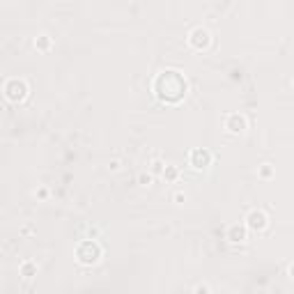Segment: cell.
Returning a JSON list of instances; mask_svg holds the SVG:
<instances>
[{"label":"cell","mask_w":294,"mask_h":294,"mask_svg":"<svg viewBox=\"0 0 294 294\" xmlns=\"http://www.w3.org/2000/svg\"><path fill=\"white\" fill-rule=\"evenodd\" d=\"M51 37L48 35H39V37H35V48L37 51H42V53H46V51H51Z\"/></svg>","instance_id":"obj_9"},{"label":"cell","mask_w":294,"mask_h":294,"mask_svg":"<svg viewBox=\"0 0 294 294\" xmlns=\"http://www.w3.org/2000/svg\"><path fill=\"white\" fill-rule=\"evenodd\" d=\"M46 193H48L46 189H39V191H37V195H39V198H46Z\"/></svg>","instance_id":"obj_16"},{"label":"cell","mask_w":294,"mask_h":294,"mask_svg":"<svg viewBox=\"0 0 294 294\" xmlns=\"http://www.w3.org/2000/svg\"><path fill=\"white\" fill-rule=\"evenodd\" d=\"M189 163L193 166L195 170H207L209 166L214 163V154L207 150V147H195L189 154Z\"/></svg>","instance_id":"obj_5"},{"label":"cell","mask_w":294,"mask_h":294,"mask_svg":"<svg viewBox=\"0 0 294 294\" xmlns=\"http://www.w3.org/2000/svg\"><path fill=\"white\" fill-rule=\"evenodd\" d=\"M152 92L163 104H179L189 92V83L177 69H163L152 81Z\"/></svg>","instance_id":"obj_1"},{"label":"cell","mask_w":294,"mask_h":294,"mask_svg":"<svg viewBox=\"0 0 294 294\" xmlns=\"http://www.w3.org/2000/svg\"><path fill=\"white\" fill-rule=\"evenodd\" d=\"M101 255H104V251H101V244L97 239H83L76 246V260L81 264H85V267L97 264L101 260Z\"/></svg>","instance_id":"obj_2"},{"label":"cell","mask_w":294,"mask_h":294,"mask_svg":"<svg viewBox=\"0 0 294 294\" xmlns=\"http://www.w3.org/2000/svg\"><path fill=\"white\" fill-rule=\"evenodd\" d=\"M269 225V216L262 212V209H251L246 216V228L253 230V232H262V230H267Z\"/></svg>","instance_id":"obj_7"},{"label":"cell","mask_w":294,"mask_h":294,"mask_svg":"<svg viewBox=\"0 0 294 294\" xmlns=\"http://www.w3.org/2000/svg\"><path fill=\"white\" fill-rule=\"evenodd\" d=\"M3 92L5 97H7L12 104H19V101H23L28 97V83L23 81V78H7L3 85Z\"/></svg>","instance_id":"obj_3"},{"label":"cell","mask_w":294,"mask_h":294,"mask_svg":"<svg viewBox=\"0 0 294 294\" xmlns=\"http://www.w3.org/2000/svg\"><path fill=\"white\" fill-rule=\"evenodd\" d=\"M173 200H175V203H177V205H182L184 200H186V195L182 193V191H175V193H173Z\"/></svg>","instance_id":"obj_14"},{"label":"cell","mask_w":294,"mask_h":294,"mask_svg":"<svg viewBox=\"0 0 294 294\" xmlns=\"http://www.w3.org/2000/svg\"><path fill=\"white\" fill-rule=\"evenodd\" d=\"M246 234H248V228H246V225L232 223V225L228 228V232H225V239H228L230 244H242V242H246Z\"/></svg>","instance_id":"obj_8"},{"label":"cell","mask_w":294,"mask_h":294,"mask_svg":"<svg viewBox=\"0 0 294 294\" xmlns=\"http://www.w3.org/2000/svg\"><path fill=\"white\" fill-rule=\"evenodd\" d=\"M177 177H179V170L175 168V166H166V170H163V179H166V182H175Z\"/></svg>","instance_id":"obj_11"},{"label":"cell","mask_w":294,"mask_h":294,"mask_svg":"<svg viewBox=\"0 0 294 294\" xmlns=\"http://www.w3.org/2000/svg\"><path fill=\"white\" fill-rule=\"evenodd\" d=\"M223 126L230 131V134L239 136V134H244V131L248 129V120H246V115H242V113H228Z\"/></svg>","instance_id":"obj_6"},{"label":"cell","mask_w":294,"mask_h":294,"mask_svg":"<svg viewBox=\"0 0 294 294\" xmlns=\"http://www.w3.org/2000/svg\"><path fill=\"white\" fill-rule=\"evenodd\" d=\"M258 175L262 179H271L273 177V166L271 163H262L260 166V170H258Z\"/></svg>","instance_id":"obj_12"},{"label":"cell","mask_w":294,"mask_h":294,"mask_svg":"<svg viewBox=\"0 0 294 294\" xmlns=\"http://www.w3.org/2000/svg\"><path fill=\"white\" fill-rule=\"evenodd\" d=\"M290 276H292V278H294V262H292V264H290Z\"/></svg>","instance_id":"obj_17"},{"label":"cell","mask_w":294,"mask_h":294,"mask_svg":"<svg viewBox=\"0 0 294 294\" xmlns=\"http://www.w3.org/2000/svg\"><path fill=\"white\" fill-rule=\"evenodd\" d=\"M193 294H212V290H209L207 285H195V290H193Z\"/></svg>","instance_id":"obj_15"},{"label":"cell","mask_w":294,"mask_h":294,"mask_svg":"<svg viewBox=\"0 0 294 294\" xmlns=\"http://www.w3.org/2000/svg\"><path fill=\"white\" fill-rule=\"evenodd\" d=\"M21 276H26V278L37 276V264H35V262H30V260H26V262L21 264Z\"/></svg>","instance_id":"obj_10"},{"label":"cell","mask_w":294,"mask_h":294,"mask_svg":"<svg viewBox=\"0 0 294 294\" xmlns=\"http://www.w3.org/2000/svg\"><path fill=\"white\" fill-rule=\"evenodd\" d=\"M189 44L195 51H205V48H209V44H212V32L203 26H195L193 30L189 32Z\"/></svg>","instance_id":"obj_4"},{"label":"cell","mask_w":294,"mask_h":294,"mask_svg":"<svg viewBox=\"0 0 294 294\" xmlns=\"http://www.w3.org/2000/svg\"><path fill=\"white\" fill-rule=\"evenodd\" d=\"M138 182L143 184V186H150V184H152V175H150V173H140Z\"/></svg>","instance_id":"obj_13"}]
</instances>
